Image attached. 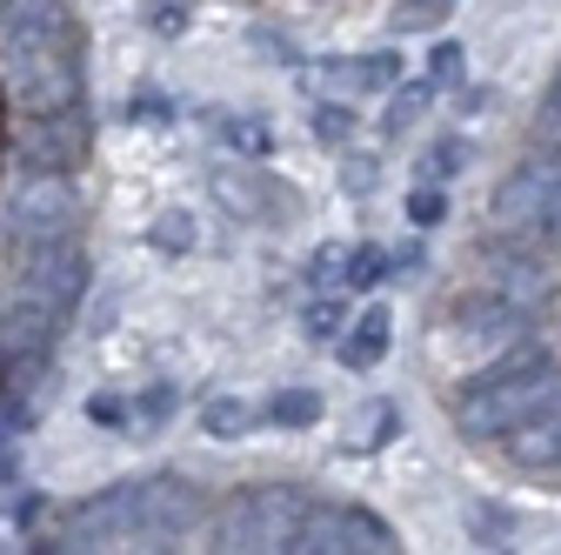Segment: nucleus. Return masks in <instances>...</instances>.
I'll use <instances>...</instances> for the list:
<instances>
[{
    "label": "nucleus",
    "instance_id": "obj_1",
    "mask_svg": "<svg viewBox=\"0 0 561 555\" xmlns=\"http://www.w3.org/2000/svg\"><path fill=\"white\" fill-rule=\"evenodd\" d=\"M548 401H561V362H548L541 349H515V341H508V349L468 382V395L455 401V429L474 435V442H495L502 429L541 415Z\"/></svg>",
    "mask_w": 561,
    "mask_h": 555
},
{
    "label": "nucleus",
    "instance_id": "obj_2",
    "mask_svg": "<svg viewBox=\"0 0 561 555\" xmlns=\"http://www.w3.org/2000/svg\"><path fill=\"white\" fill-rule=\"evenodd\" d=\"M308 502H314V496H301V489H254V496H234V502L215 516V529H207V548H228V555L254 548V555H274V548L295 542Z\"/></svg>",
    "mask_w": 561,
    "mask_h": 555
},
{
    "label": "nucleus",
    "instance_id": "obj_3",
    "mask_svg": "<svg viewBox=\"0 0 561 555\" xmlns=\"http://www.w3.org/2000/svg\"><path fill=\"white\" fill-rule=\"evenodd\" d=\"M54 54H81L67 0H8L0 8V75H27Z\"/></svg>",
    "mask_w": 561,
    "mask_h": 555
},
{
    "label": "nucleus",
    "instance_id": "obj_4",
    "mask_svg": "<svg viewBox=\"0 0 561 555\" xmlns=\"http://www.w3.org/2000/svg\"><path fill=\"white\" fill-rule=\"evenodd\" d=\"M8 235L21 248L34 241H60V235H81V194L75 174H21L8 194Z\"/></svg>",
    "mask_w": 561,
    "mask_h": 555
},
{
    "label": "nucleus",
    "instance_id": "obj_5",
    "mask_svg": "<svg viewBox=\"0 0 561 555\" xmlns=\"http://www.w3.org/2000/svg\"><path fill=\"white\" fill-rule=\"evenodd\" d=\"M394 529L368 509H347V502H308L288 555H388Z\"/></svg>",
    "mask_w": 561,
    "mask_h": 555
},
{
    "label": "nucleus",
    "instance_id": "obj_6",
    "mask_svg": "<svg viewBox=\"0 0 561 555\" xmlns=\"http://www.w3.org/2000/svg\"><path fill=\"white\" fill-rule=\"evenodd\" d=\"M207 516V496L181 475H154V482H134V535L140 548H174L181 535H194Z\"/></svg>",
    "mask_w": 561,
    "mask_h": 555
},
{
    "label": "nucleus",
    "instance_id": "obj_7",
    "mask_svg": "<svg viewBox=\"0 0 561 555\" xmlns=\"http://www.w3.org/2000/svg\"><path fill=\"white\" fill-rule=\"evenodd\" d=\"M94 148V127L81 107H67V114H21L14 127V161L21 174H75Z\"/></svg>",
    "mask_w": 561,
    "mask_h": 555
},
{
    "label": "nucleus",
    "instance_id": "obj_8",
    "mask_svg": "<svg viewBox=\"0 0 561 555\" xmlns=\"http://www.w3.org/2000/svg\"><path fill=\"white\" fill-rule=\"evenodd\" d=\"M14 295L47 302V308L67 315V308L88 295V254H81V241H75V235H60V241H34V248H21V282H14Z\"/></svg>",
    "mask_w": 561,
    "mask_h": 555
},
{
    "label": "nucleus",
    "instance_id": "obj_9",
    "mask_svg": "<svg viewBox=\"0 0 561 555\" xmlns=\"http://www.w3.org/2000/svg\"><path fill=\"white\" fill-rule=\"evenodd\" d=\"M548 174H554V148H541L535 161H522L495 201H488V222H495L502 241H541V201H548Z\"/></svg>",
    "mask_w": 561,
    "mask_h": 555
},
{
    "label": "nucleus",
    "instance_id": "obj_10",
    "mask_svg": "<svg viewBox=\"0 0 561 555\" xmlns=\"http://www.w3.org/2000/svg\"><path fill=\"white\" fill-rule=\"evenodd\" d=\"M8 94H14V114H67L81 107L88 81H81V54H54L27 75H8Z\"/></svg>",
    "mask_w": 561,
    "mask_h": 555
},
{
    "label": "nucleus",
    "instance_id": "obj_11",
    "mask_svg": "<svg viewBox=\"0 0 561 555\" xmlns=\"http://www.w3.org/2000/svg\"><path fill=\"white\" fill-rule=\"evenodd\" d=\"M127 535H134V482H114V489H101V496L67 509V535L60 542L67 548H114Z\"/></svg>",
    "mask_w": 561,
    "mask_h": 555
},
{
    "label": "nucleus",
    "instance_id": "obj_12",
    "mask_svg": "<svg viewBox=\"0 0 561 555\" xmlns=\"http://www.w3.org/2000/svg\"><path fill=\"white\" fill-rule=\"evenodd\" d=\"M401 81V54H334V60H314L308 67V88H321L328 101H362V94H388Z\"/></svg>",
    "mask_w": 561,
    "mask_h": 555
},
{
    "label": "nucleus",
    "instance_id": "obj_13",
    "mask_svg": "<svg viewBox=\"0 0 561 555\" xmlns=\"http://www.w3.org/2000/svg\"><path fill=\"white\" fill-rule=\"evenodd\" d=\"M488 295H502V302H515L522 315H535V308L554 295V274H548L528 248L495 241V248H488Z\"/></svg>",
    "mask_w": 561,
    "mask_h": 555
},
{
    "label": "nucleus",
    "instance_id": "obj_14",
    "mask_svg": "<svg viewBox=\"0 0 561 555\" xmlns=\"http://www.w3.org/2000/svg\"><path fill=\"white\" fill-rule=\"evenodd\" d=\"M522 328H528V315H522L515 302H502V295H474V302L455 315V341H461L468 355H502Z\"/></svg>",
    "mask_w": 561,
    "mask_h": 555
},
{
    "label": "nucleus",
    "instance_id": "obj_15",
    "mask_svg": "<svg viewBox=\"0 0 561 555\" xmlns=\"http://www.w3.org/2000/svg\"><path fill=\"white\" fill-rule=\"evenodd\" d=\"M54 328H60V308L14 295L8 315H0V369H27V362L47 349V341H54Z\"/></svg>",
    "mask_w": 561,
    "mask_h": 555
},
{
    "label": "nucleus",
    "instance_id": "obj_16",
    "mask_svg": "<svg viewBox=\"0 0 561 555\" xmlns=\"http://www.w3.org/2000/svg\"><path fill=\"white\" fill-rule=\"evenodd\" d=\"M502 455H508L515 468H554V462H561V401H548L541 415L502 429Z\"/></svg>",
    "mask_w": 561,
    "mask_h": 555
},
{
    "label": "nucleus",
    "instance_id": "obj_17",
    "mask_svg": "<svg viewBox=\"0 0 561 555\" xmlns=\"http://www.w3.org/2000/svg\"><path fill=\"white\" fill-rule=\"evenodd\" d=\"M215 201L228 207L234 222H267L274 207H280V188L267 181V174H254V168H215Z\"/></svg>",
    "mask_w": 561,
    "mask_h": 555
},
{
    "label": "nucleus",
    "instance_id": "obj_18",
    "mask_svg": "<svg viewBox=\"0 0 561 555\" xmlns=\"http://www.w3.org/2000/svg\"><path fill=\"white\" fill-rule=\"evenodd\" d=\"M388 341H394V315L375 302V308L355 315V335H334V362L341 369H375L388 355Z\"/></svg>",
    "mask_w": 561,
    "mask_h": 555
},
{
    "label": "nucleus",
    "instance_id": "obj_19",
    "mask_svg": "<svg viewBox=\"0 0 561 555\" xmlns=\"http://www.w3.org/2000/svg\"><path fill=\"white\" fill-rule=\"evenodd\" d=\"M435 94H442V88H435L428 75H421V81H394V88H388V114H381V127H388V134H408L421 114H428Z\"/></svg>",
    "mask_w": 561,
    "mask_h": 555
},
{
    "label": "nucleus",
    "instance_id": "obj_20",
    "mask_svg": "<svg viewBox=\"0 0 561 555\" xmlns=\"http://www.w3.org/2000/svg\"><path fill=\"white\" fill-rule=\"evenodd\" d=\"M248 429H254V408L241 395H215L201 408V435H215V442H241Z\"/></svg>",
    "mask_w": 561,
    "mask_h": 555
},
{
    "label": "nucleus",
    "instance_id": "obj_21",
    "mask_svg": "<svg viewBox=\"0 0 561 555\" xmlns=\"http://www.w3.org/2000/svg\"><path fill=\"white\" fill-rule=\"evenodd\" d=\"M455 8H461V0H394L388 34H435V27H448Z\"/></svg>",
    "mask_w": 561,
    "mask_h": 555
},
{
    "label": "nucleus",
    "instance_id": "obj_22",
    "mask_svg": "<svg viewBox=\"0 0 561 555\" xmlns=\"http://www.w3.org/2000/svg\"><path fill=\"white\" fill-rule=\"evenodd\" d=\"M461 516H468L474 542H515V529H522V516L502 502H461Z\"/></svg>",
    "mask_w": 561,
    "mask_h": 555
},
{
    "label": "nucleus",
    "instance_id": "obj_23",
    "mask_svg": "<svg viewBox=\"0 0 561 555\" xmlns=\"http://www.w3.org/2000/svg\"><path fill=\"white\" fill-rule=\"evenodd\" d=\"M267 422H280V429H308V422H321V395H314V388H280V395L267 401Z\"/></svg>",
    "mask_w": 561,
    "mask_h": 555
},
{
    "label": "nucleus",
    "instance_id": "obj_24",
    "mask_svg": "<svg viewBox=\"0 0 561 555\" xmlns=\"http://www.w3.org/2000/svg\"><path fill=\"white\" fill-rule=\"evenodd\" d=\"M394 429H401L394 401H375V408H362V422L347 429V449H381V442H394Z\"/></svg>",
    "mask_w": 561,
    "mask_h": 555
},
{
    "label": "nucleus",
    "instance_id": "obj_25",
    "mask_svg": "<svg viewBox=\"0 0 561 555\" xmlns=\"http://www.w3.org/2000/svg\"><path fill=\"white\" fill-rule=\"evenodd\" d=\"M388 282V254L375 248V241H362V248H347V282L341 288H355V295H368V288H381Z\"/></svg>",
    "mask_w": 561,
    "mask_h": 555
},
{
    "label": "nucleus",
    "instance_id": "obj_26",
    "mask_svg": "<svg viewBox=\"0 0 561 555\" xmlns=\"http://www.w3.org/2000/svg\"><path fill=\"white\" fill-rule=\"evenodd\" d=\"M341 328H347V308H341V302H334V295L321 288V295H314V302L301 308V335H308V341H334Z\"/></svg>",
    "mask_w": 561,
    "mask_h": 555
},
{
    "label": "nucleus",
    "instance_id": "obj_27",
    "mask_svg": "<svg viewBox=\"0 0 561 555\" xmlns=\"http://www.w3.org/2000/svg\"><path fill=\"white\" fill-rule=\"evenodd\" d=\"M154 248H161V254H194V248H201V228H194V215L168 207V215L154 222Z\"/></svg>",
    "mask_w": 561,
    "mask_h": 555
},
{
    "label": "nucleus",
    "instance_id": "obj_28",
    "mask_svg": "<svg viewBox=\"0 0 561 555\" xmlns=\"http://www.w3.org/2000/svg\"><path fill=\"white\" fill-rule=\"evenodd\" d=\"M461 161H468V141H461V134H442V141L421 155V181H455Z\"/></svg>",
    "mask_w": 561,
    "mask_h": 555
},
{
    "label": "nucleus",
    "instance_id": "obj_29",
    "mask_svg": "<svg viewBox=\"0 0 561 555\" xmlns=\"http://www.w3.org/2000/svg\"><path fill=\"white\" fill-rule=\"evenodd\" d=\"M428 81H435V88H461V81H468V47H461V41H435Z\"/></svg>",
    "mask_w": 561,
    "mask_h": 555
},
{
    "label": "nucleus",
    "instance_id": "obj_30",
    "mask_svg": "<svg viewBox=\"0 0 561 555\" xmlns=\"http://www.w3.org/2000/svg\"><path fill=\"white\" fill-rule=\"evenodd\" d=\"M140 21L174 41V34H187V21H194V0H140Z\"/></svg>",
    "mask_w": 561,
    "mask_h": 555
},
{
    "label": "nucleus",
    "instance_id": "obj_31",
    "mask_svg": "<svg viewBox=\"0 0 561 555\" xmlns=\"http://www.w3.org/2000/svg\"><path fill=\"white\" fill-rule=\"evenodd\" d=\"M308 282H314V288H341V282H347V241H321V248H314Z\"/></svg>",
    "mask_w": 561,
    "mask_h": 555
},
{
    "label": "nucleus",
    "instance_id": "obj_32",
    "mask_svg": "<svg viewBox=\"0 0 561 555\" xmlns=\"http://www.w3.org/2000/svg\"><path fill=\"white\" fill-rule=\"evenodd\" d=\"M174 408H181V395H174L168 382H154L148 395H134V408H127V415H134V422H140V429H161V422H168V415H174Z\"/></svg>",
    "mask_w": 561,
    "mask_h": 555
},
{
    "label": "nucleus",
    "instance_id": "obj_33",
    "mask_svg": "<svg viewBox=\"0 0 561 555\" xmlns=\"http://www.w3.org/2000/svg\"><path fill=\"white\" fill-rule=\"evenodd\" d=\"M221 134H228V148H234V155H254V161L274 155V134H267L261 121H221Z\"/></svg>",
    "mask_w": 561,
    "mask_h": 555
},
{
    "label": "nucleus",
    "instance_id": "obj_34",
    "mask_svg": "<svg viewBox=\"0 0 561 555\" xmlns=\"http://www.w3.org/2000/svg\"><path fill=\"white\" fill-rule=\"evenodd\" d=\"M442 215H448V194H442V181H428V188H414V194H408V222H414V228H435Z\"/></svg>",
    "mask_w": 561,
    "mask_h": 555
},
{
    "label": "nucleus",
    "instance_id": "obj_35",
    "mask_svg": "<svg viewBox=\"0 0 561 555\" xmlns=\"http://www.w3.org/2000/svg\"><path fill=\"white\" fill-rule=\"evenodd\" d=\"M314 134H321V141H347V134H355L347 101H321V107H314Z\"/></svg>",
    "mask_w": 561,
    "mask_h": 555
},
{
    "label": "nucleus",
    "instance_id": "obj_36",
    "mask_svg": "<svg viewBox=\"0 0 561 555\" xmlns=\"http://www.w3.org/2000/svg\"><path fill=\"white\" fill-rule=\"evenodd\" d=\"M535 141L561 155V75H554V88H548V101H541V121H535Z\"/></svg>",
    "mask_w": 561,
    "mask_h": 555
},
{
    "label": "nucleus",
    "instance_id": "obj_37",
    "mask_svg": "<svg viewBox=\"0 0 561 555\" xmlns=\"http://www.w3.org/2000/svg\"><path fill=\"white\" fill-rule=\"evenodd\" d=\"M375 181H381V161H368V155H347L341 161V188L347 194H375Z\"/></svg>",
    "mask_w": 561,
    "mask_h": 555
},
{
    "label": "nucleus",
    "instance_id": "obj_38",
    "mask_svg": "<svg viewBox=\"0 0 561 555\" xmlns=\"http://www.w3.org/2000/svg\"><path fill=\"white\" fill-rule=\"evenodd\" d=\"M541 241H561V155L548 174V201H541Z\"/></svg>",
    "mask_w": 561,
    "mask_h": 555
},
{
    "label": "nucleus",
    "instance_id": "obj_39",
    "mask_svg": "<svg viewBox=\"0 0 561 555\" xmlns=\"http://www.w3.org/2000/svg\"><path fill=\"white\" fill-rule=\"evenodd\" d=\"M248 41H254V47H261V54H267V60H274V67H295V60H301V54H295V47H288V41H280V34H274V27H248Z\"/></svg>",
    "mask_w": 561,
    "mask_h": 555
},
{
    "label": "nucleus",
    "instance_id": "obj_40",
    "mask_svg": "<svg viewBox=\"0 0 561 555\" xmlns=\"http://www.w3.org/2000/svg\"><path fill=\"white\" fill-rule=\"evenodd\" d=\"M88 415H94L101 429H121V422H134V415H127V401H121V395H94V401H88Z\"/></svg>",
    "mask_w": 561,
    "mask_h": 555
},
{
    "label": "nucleus",
    "instance_id": "obj_41",
    "mask_svg": "<svg viewBox=\"0 0 561 555\" xmlns=\"http://www.w3.org/2000/svg\"><path fill=\"white\" fill-rule=\"evenodd\" d=\"M41 516H47V496H41V489H27V496H14V522H21V529H34Z\"/></svg>",
    "mask_w": 561,
    "mask_h": 555
},
{
    "label": "nucleus",
    "instance_id": "obj_42",
    "mask_svg": "<svg viewBox=\"0 0 561 555\" xmlns=\"http://www.w3.org/2000/svg\"><path fill=\"white\" fill-rule=\"evenodd\" d=\"M127 107H134V121H168V101H161L154 88H148V94H134Z\"/></svg>",
    "mask_w": 561,
    "mask_h": 555
},
{
    "label": "nucleus",
    "instance_id": "obj_43",
    "mask_svg": "<svg viewBox=\"0 0 561 555\" xmlns=\"http://www.w3.org/2000/svg\"><path fill=\"white\" fill-rule=\"evenodd\" d=\"M107 321H114V295H101V302H94V315H88V328H94V335H101V328H107Z\"/></svg>",
    "mask_w": 561,
    "mask_h": 555
},
{
    "label": "nucleus",
    "instance_id": "obj_44",
    "mask_svg": "<svg viewBox=\"0 0 561 555\" xmlns=\"http://www.w3.org/2000/svg\"><path fill=\"white\" fill-rule=\"evenodd\" d=\"M0 548H14V522L8 516H0Z\"/></svg>",
    "mask_w": 561,
    "mask_h": 555
},
{
    "label": "nucleus",
    "instance_id": "obj_45",
    "mask_svg": "<svg viewBox=\"0 0 561 555\" xmlns=\"http://www.w3.org/2000/svg\"><path fill=\"white\" fill-rule=\"evenodd\" d=\"M554 468H561V462H554Z\"/></svg>",
    "mask_w": 561,
    "mask_h": 555
}]
</instances>
